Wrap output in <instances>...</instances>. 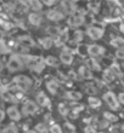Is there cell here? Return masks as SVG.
<instances>
[{
  "label": "cell",
  "instance_id": "7bdbcfd3",
  "mask_svg": "<svg viewBox=\"0 0 124 133\" xmlns=\"http://www.w3.org/2000/svg\"><path fill=\"white\" fill-rule=\"evenodd\" d=\"M122 128H123V131H124V123H123V126H122Z\"/></svg>",
  "mask_w": 124,
  "mask_h": 133
},
{
  "label": "cell",
  "instance_id": "83f0119b",
  "mask_svg": "<svg viewBox=\"0 0 124 133\" xmlns=\"http://www.w3.org/2000/svg\"><path fill=\"white\" fill-rule=\"evenodd\" d=\"M10 51L9 50V47L6 46V44L3 41V40H0V55H5V53H7Z\"/></svg>",
  "mask_w": 124,
  "mask_h": 133
},
{
  "label": "cell",
  "instance_id": "ee69618b",
  "mask_svg": "<svg viewBox=\"0 0 124 133\" xmlns=\"http://www.w3.org/2000/svg\"><path fill=\"white\" fill-rule=\"evenodd\" d=\"M69 1H74V0H69Z\"/></svg>",
  "mask_w": 124,
  "mask_h": 133
},
{
  "label": "cell",
  "instance_id": "d6986e66",
  "mask_svg": "<svg viewBox=\"0 0 124 133\" xmlns=\"http://www.w3.org/2000/svg\"><path fill=\"white\" fill-rule=\"evenodd\" d=\"M112 46L117 47V49H124V39L122 38H116L112 40Z\"/></svg>",
  "mask_w": 124,
  "mask_h": 133
},
{
  "label": "cell",
  "instance_id": "4316f807",
  "mask_svg": "<svg viewBox=\"0 0 124 133\" xmlns=\"http://www.w3.org/2000/svg\"><path fill=\"white\" fill-rule=\"evenodd\" d=\"M40 44H42L45 49H50L51 45H52V40L50 38H43V39H40Z\"/></svg>",
  "mask_w": 124,
  "mask_h": 133
},
{
  "label": "cell",
  "instance_id": "8fae6325",
  "mask_svg": "<svg viewBox=\"0 0 124 133\" xmlns=\"http://www.w3.org/2000/svg\"><path fill=\"white\" fill-rule=\"evenodd\" d=\"M48 18L50 21H61L63 18V14H61L60 11H56V10H51L49 11L48 14Z\"/></svg>",
  "mask_w": 124,
  "mask_h": 133
},
{
  "label": "cell",
  "instance_id": "f6af8a7d",
  "mask_svg": "<svg viewBox=\"0 0 124 133\" xmlns=\"http://www.w3.org/2000/svg\"><path fill=\"white\" fill-rule=\"evenodd\" d=\"M0 11H1V6H0Z\"/></svg>",
  "mask_w": 124,
  "mask_h": 133
},
{
  "label": "cell",
  "instance_id": "44dd1931",
  "mask_svg": "<svg viewBox=\"0 0 124 133\" xmlns=\"http://www.w3.org/2000/svg\"><path fill=\"white\" fill-rule=\"evenodd\" d=\"M103 117H105L106 121H110V122H116V121H118L117 116L113 115V114H111V112H108V111L103 112Z\"/></svg>",
  "mask_w": 124,
  "mask_h": 133
},
{
  "label": "cell",
  "instance_id": "5bb4252c",
  "mask_svg": "<svg viewBox=\"0 0 124 133\" xmlns=\"http://www.w3.org/2000/svg\"><path fill=\"white\" fill-rule=\"evenodd\" d=\"M86 66H88L89 69H95L96 71H99V70H101V66H100V64L96 62L94 58H89V59H86Z\"/></svg>",
  "mask_w": 124,
  "mask_h": 133
},
{
  "label": "cell",
  "instance_id": "836d02e7",
  "mask_svg": "<svg viewBox=\"0 0 124 133\" xmlns=\"http://www.w3.org/2000/svg\"><path fill=\"white\" fill-rule=\"evenodd\" d=\"M116 57L119 59H124V49H118L116 52Z\"/></svg>",
  "mask_w": 124,
  "mask_h": 133
},
{
  "label": "cell",
  "instance_id": "e0dca14e",
  "mask_svg": "<svg viewBox=\"0 0 124 133\" xmlns=\"http://www.w3.org/2000/svg\"><path fill=\"white\" fill-rule=\"evenodd\" d=\"M79 73H80V75H82L84 79H91V76H92V74H91V71L89 70V68L86 66H80L79 68Z\"/></svg>",
  "mask_w": 124,
  "mask_h": 133
},
{
  "label": "cell",
  "instance_id": "7a4b0ae2",
  "mask_svg": "<svg viewBox=\"0 0 124 133\" xmlns=\"http://www.w3.org/2000/svg\"><path fill=\"white\" fill-rule=\"evenodd\" d=\"M14 82L20 90H22V91H27V90L31 88V86H32V80H31L28 76H25V75L16 76L14 79Z\"/></svg>",
  "mask_w": 124,
  "mask_h": 133
},
{
  "label": "cell",
  "instance_id": "4dcf8cb0",
  "mask_svg": "<svg viewBox=\"0 0 124 133\" xmlns=\"http://www.w3.org/2000/svg\"><path fill=\"white\" fill-rule=\"evenodd\" d=\"M49 132L50 133H62V128H61L60 125H52V126L50 127Z\"/></svg>",
  "mask_w": 124,
  "mask_h": 133
},
{
  "label": "cell",
  "instance_id": "f546056e",
  "mask_svg": "<svg viewBox=\"0 0 124 133\" xmlns=\"http://www.w3.org/2000/svg\"><path fill=\"white\" fill-rule=\"evenodd\" d=\"M31 6L34 9V10H42V4H40L39 0H31Z\"/></svg>",
  "mask_w": 124,
  "mask_h": 133
},
{
  "label": "cell",
  "instance_id": "ac0fdd59",
  "mask_svg": "<svg viewBox=\"0 0 124 133\" xmlns=\"http://www.w3.org/2000/svg\"><path fill=\"white\" fill-rule=\"evenodd\" d=\"M116 77V74L113 73V70L112 69H107L105 73H103V79L107 81V82H110V81H112Z\"/></svg>",
  "mask_w": 124,
  "mask_h": 133
},
{
  "label": "cell",
  "instance_id": "ab89813d",
  "mask_svg": "<svg viewBox=\"0 0 124 133\" xmlns=\"http://www.w3.org/2000/svg\"><path fill=\"white\" fill-rule=\"evenodd\" d=\"M25 133H38L37 131H26Z\"/></svg>",
  "mask_w": 124,
  "mask_h": 133
},
{
  "label": "cell",
  "instance_id": "ffe728a7",
  "mask_svg": "<svg viewBox=\"0 0 124 133\" xmlns=\"http://www.w3.org/2000/svg\"><path fill=\"white\" fill-rule=\"evenodd\" d=\"M89 105L91 107V108H99L100 105H101V101L99 98H95V97H90L89 98Z\"/></svg>",
  "mask_w": 124,
  "mask_h": 133
},
{
  "label": "cell",
  "instance_id": "52a82bcc",
  "mask_svg": "<svg viewBox=\"0 0 124 133\" xmlns=\"http://www.w3.org/2000/svg\"><path fill=\"white\" fill-rule=\"evenodd\" d=\"M88 53L92 57H99V56H102L105 53V49L99 45H91L88 47Z\"/></svg>",
  "mask_w": 124,
  "mask_h": 133
},
{
  "label": "cell",
  "instance_id": "603a6c76",
  "mask_svg": "<svg viewBox=\"0 0 124 133\" xmlns=\"http://www.w3.org/2000/svg\"><path fill=\"white\" fill-rule=\"evenodd\" d=\"M62 7H63V9L67 11V12H72V11H73V1L64 0L63 3H62Z\"/></svg>",
  "mask_w": 124,
  "mask_h": 133
},
{
  "label": "cell",
  "instance_id": "d590c367",
  "mask_svg": "<svg viewBox=\"0 0 124 133\" xmlns=\"http://www.w3.org/2000/svg\"><path fill=\"white\" fill-rule=\"evenodd\" d=\"M84 133H96V131L92 126H86L84 128Z\"/></svg>",
  "mask_w": 124,
  "mask_h": 133
},
{
  "label": "cell",
  "instance_id": "74e56055",
  "mask_svg": "<svg viewBox=\"0 0 124 133\" xmlns=\"http://www.w3.org/2000/svg\"><path fill=\"white\" fill-rule=\"evenodd\" d=\"M42 1L44 4H46L48 6H50V5H52V4H54V0H42Z\"/></svg>",
  "mask_w": 124,
  "mask_h": 133
},
{
  "label": "cell",
  "instance_id": "7c38bea8",
  "mask_svg": "<svg viewBox=\"0 0 124 133\" xmlns=\"http://www.w3.org/2000/svg\"><path fill=\"white\" fill-rule=\"evenodd\" d=\"M37 102H38V104L42 105V107H50L49 98H48L45 96V93H43V92H40L39 95L37 96Z\"/></svg>",
  "mask_w": 124,
  "mask_h": 133
},
{
  "label": "cell",
  "instance_id": "f1b7e54d",
  "mask_svg": "<svg viewBox=\"0 0 124 133\" xmlns=\"http://www.w3.org/2000/svg\"><path fill=\"white\" fill-rule=\"evenodd\" d=\"M16 9H17L18 11H21V12H25V11H27L28 6H27V4H26V3L20 1V3H17V5H16Z\"/></svg>",
  "mask_w": 124,
  "mask_h": 133
},
{
  "label": "cell",
  "instance_id": "5b68a950",
  "mask_svg": "<svg viewBox=\"0 0 124 133\" xmlns=\"http://www.w3.org/2000/svg\"><path fill=\"white\" fill-rule=\"evenodd\" d=\"M37 110H38V107H37V104L32 101L26 102L25 105H23V108H22V112H23L25 115H33V114L37 112Z\"/></svg>",
  "mask_w": 124,
  "mask_h": 133
},
{
  "label": "cell",
  "instance_id": "d6a6232c",
  "mask_svg": "<svg viewBox=\"0 0 124 133\" xmlns=\"http://www.w3.org/2000/svg\"><path fill=\"white\" fill-rule=\"evenodd\" d=\"M58 111H60V114H61L62 116H66V115L68 114L67 108H66L63 104H60V105H58Z\"/></svg>",
  "mask_w": 124,
  "mask_h": 133
},
{
  "label": "cell",
  "instance_id": "9a60e30c",
  "mask_svg": "<svg viewBox=\"0 0 124 133\" xmlns=\"http://www.w3.org/2000/svg\"><path fill=\"white\" fill-rule=\"evenodd\" d=\"M46 87H48V90L50 91V93H52V95H56L57 88H58V84L56 82V80H50V81H48V84H46Z\"/></svg>",
  "mask_w": 124,
  "mask_h": 133
},
{
  "label": "cell",
  "instance_id": "bcb514c9",
  "mask_svg": "<svg viewBox=\"0 0 124 133\" xmlns=\"http://www.w3.org/2000/svg\"><path fill=\"white\" fill-rule=\"evenodd\" d=\"M99 133H103V132H99Z\"/></svg>",
  "mask_w": 124,
  "mask_h": 133
},
{
  "label": "cell",
  "instance_id": "9c48e42d",
  "mask_svg": "<svg viewBox=\"0 0 124 133\" xmlns=\"http://www.w3.org/2000/svg\"><path fill=\"white\" fill-rule=\"evenodd\" d=\"M6 114L14 121H20L21 120V112L18 111V109L16 107H9L6 110Z\"/></svg>",
  "mask_w": 124,
  "mask_h": 133
},
{
  "label": "cell",
  "instance_id": "2e32d148",
  "mask_svg": "<svg viewBox=\"0 0 124 133\" xmlns=\"http://www.w3.org/2000/svg\"><path fill=\"white\" fill-rule=\"evenodd\" d=\"M66 97L68 99H71V101H79V99L82 98V93L75 92V91H69L66 93Z\"/></svg>",
  "mask_w": 124,
  "mask_h": 133
},
{
  "label": "cell",
  "instance_id": "b9f144b4",
  "mask_svg": "<svg viewBox=\"0 0 124 133\" xmlns=\"http://www.w3.org/2000/svg\"><path fill=\"white\" fill-rule=\"evenodd\" d=\"M121 30L124 33V24H122V25H121Z\"/></svg>",
  "mask_w": 124,
  "mask_h": 133
},
{
  "label": "cell",
  "instance_id": "8992f818",
  "mask_svg": "<svg viewBox=\"0 0 124 133\" xmlns=\"http://www.w3.org/2000/svg\"><path fill=\"white\" fill-rule=\"evenodd\" d=\"M83 22H84V18H83L82 15H79V14H75L68 18V24L71 25V27H74V28L82 25Z\"/></svg>",
  "mask_w": 124,
  "mask_h": 133
},
{
  "label": "cell",
  "instance_id": "6da1fadb",
  "mask_svg": "<svg viewBox=\"0 0 124 133\" xmlns=\"http://www.w3.org/2000/svg\"><path fill=\"white\" fill-rule=\"evenodd\" d=\"M23 59H25L27 66H29V68H32L34 70H38V71H42L43 66H44V62L40 58L33 57V56H25Z\"/></svg>",
  "mask_w": 124,
  "mask_h": 133
},
{
  "label": "cell",
  "instance_id": "cb8c5ba5",
  "mask_svg": "<svg viewBox=\"0 0 124 133\" xmlns=\"http://www.w3.org/2000/svg\"><path fill=\"white\" fill-rule=\"evenodd\" d=\"M36 131L38 133H49V130H48V126L45 123H38L36 126Z\"/></svg>",
  "mask_w": 124,
  "mask_h": 133
},
{
  "label": "cell",
  "instance_id": "ba28073f",
  "mask_svg": "<svg viewBox=\"0 0 124 133\" xmlns=\"http://www.w3.org/2000/svg\"><path fill=\"white\" fill-rule=\"evenodd\" d=\"M60 59H61V62H62V63H64V64H71L72 61H73V56H72L71 50L67 49V47H64L63 51L61 52Z\"/></svg>",
  "mask_w": 124,
  "mask_h": 133
},
{
  "label": "cell",
  "instance_id": "30bf717a",
  "mask_svg": "<svg viewBox=\"0 0 124 133\" xmlns=\"http://www.w3.org/2000/svg\"><path fill=\"white\" fill-rule=\"evenodd\" d=\"M88 35L91 39H95V40H97V39L102 38L103 30L101 28H97V27H91V28L88 29Z\"/></svg>",
  "mask_w": 124,
  "mask_h": 133
},
{
  "label": "cell",
  "instance_id": "7402d4cb",
  "mask_svg": "<svg viewBox=\"0 0 124 133\" xmlns=\"http://www.w3.org/2000/svg\"><path fill=\"white\" fill-rule=\"evenodd\" d=\"M45 63L48 64V65H51V66H57V65H58V61H57L55 57L49 56V57H46Z\"/></svg>",
  "mask_w": 124,
  "mask_h": 133
},
{
  "label": "cell",
  "instance_id": "277c9868",
  "mask_svg": "<svg viewBox=\"0 0 124 133\" xmlns=\"http://www.w3.org/2000/svg\"><path fill=\"white\" fill-rule=\"evenodd\" d=\"M103 98H105L106 103L108 104V107H110L112 110H118V109H119V101H118V98L112 93V92L105 93Z\"/></svg>",
  "mask_w": 124,
  "mask_h": 133
},
{
  "label": "cell",
  "instance_id": "3957f363",
  "mask_svg": "<svg viewBox=\"0 0 124 133\" xmlns=\"http://www.w3.org/2000/svg\"><path fill=\"white\" fill-rule=\"evenodd\" d=\"M22 65V59L21 57L17 56V55H14V56L10 57V59L7 62V69L10 70V71H17V70H21Z\"/></svg>",
  "mask_w": 124,
  "mask_h": 133
},
{
  "label": "cell",
  "instance_id": "484cf974",
  "mask_svg": "<svg viewBox=\"0 0 124 133\" xmlns=\"http://www.w3.org/2000/svg\"><path fill=\"white\" fill-rule=\"evenodd\" d=\"M64 133H75V127L71 122H64Z\"/></svg>",
  "mask_w": 124,
  "mask_h": 133
},
{
  "label": "cell",
  "instance_id": "f35d334b",
  "mask_svg": "<svg viewBox=\"0 0 124 133\" xmlns=\"http://www.w3.org/2000/svg\"><path fill=\"white\" fill-rule=\"evenodd\" d=\"M118 101L121 102L122 104H124V93H121V95H119V97H118Z\"/></svg>",
  "mask_w": 124,
  "mask_h": 133
},
{
  "label": "cell",
  "instance_id": "4fadbf2b",
  "mask_svg": "<svg viewBox=\"0 0 124 133\" xmlns=\"http://www.w3.org/2000/svg\"><path fill=\"white\" fill-rule=\"evenodd\" d=\"M28 21L31 24L33 25H39L42 23V17H40V15L38 14H31L28 16Z\"/></svg>",
  "mask_w": 124,
  "mask_h": 133
},
{
  "label": "cell",
  "instance_id": "60d3db41",
  "mask_svg": "<svg viewBox=\"0 0 124 133\" xmlns=\"http://www.w3.org/2000/svg\"><path fill=\"white\" fill-rule=\"evenodd\" d=\"M3 70V63H1V61H0V71Z\"/></svg>",
  "mask_w": 124,
  "mask_h": 133
},
{
  "label": "cell",
  "instance_id": "8d00e7d4",
  "mask_svg": "<svg viewBox=\"0 0 124 133\" xmlns=\"http://www.w3.org/2000/svg\"><path fill=\"white\" fill-rule=\"evenodd\" d=\"M4 119H5V111L0 109V122H3Z\"/></svg>",
  "mask_w": 124,
  "mask_h": 133
},
{
  "label": "cell",
  "instance_id": "d4e9b609",
  "mask_svg": "<svg viewBox=\"0 0 124 133\" xmlns=\"http://www.w3.org/2000/svg\"><path fill=\"white\" fill-rule=\"evenodd\" d=\"M1 133H18L17 127L14 126V125H9L1 131Z\"/></svg>",
  "mask_w": 124,
  "mask_h": 133
},
{
  "label": "cell",
  "instance_id": "1f68e13d",
  "mask_svg": "<svg viewBox=\"0 0 124 133\" xmlns=\"http://www.w3.org/2000/svg\"><path fill=\"white\" fill-rule=\"evenodd\" d=\"M57 40H58V41H56V45L60 46L61 44H63V42L67 40V33H62V34L60 35V38L57 39Z\"/></svg>",
  "mask_w": 124,
  "mask_h": 133
},
{
  "label": "cell",
  "instance_id": "e575fe53",
  "mask_svg": "<svg viewBox=\"0 0 124 133\" xmlns=\"http://www.w3.org/2000/svg\"><path fill=\"white\" fill-rule=\"evenodd\" d=\"M82 36H83V33L80 32V30H77V32L74 33V40L75 41H80V40H82Z\"/></svg>",
  "mask_w": 124,
  "mask_h": 133
}]
</instances>
